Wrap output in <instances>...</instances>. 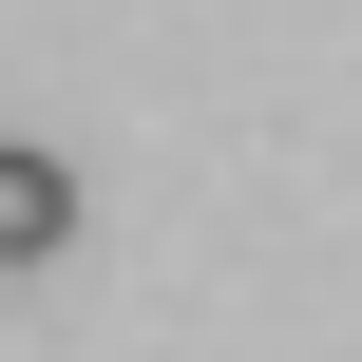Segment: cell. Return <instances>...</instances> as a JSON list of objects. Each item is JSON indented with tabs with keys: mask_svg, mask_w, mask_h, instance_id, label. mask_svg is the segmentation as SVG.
<instances>
[{
	"mask_svg": "<svg viewBox=\"0 0 362 362\" xmlns=\"http://www.w3.org/2000/svg\"><path fill=\"white\" fill-rule=\"evenodd\" d=\"M57 248H76V172L38 134H0V267H57Z\"/></svg>",
	"mask_w": 362,
	"mask_h": 362,
	"instance_id": "cell-1",
	"label": "cell"
}]
</instances>
